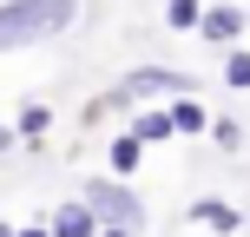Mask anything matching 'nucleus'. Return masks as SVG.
<instances>
[{
	"label": "nucleus",
	"mask_w": 250,
	"mask_h": 237,
	"mask_svg": "<svg viewBox=\"0 0 250 237\" xmlns=\"http://www.w3.org/2000/svg\"><path fill=\"white\" fill-rule=\"evenodd\" d=\"M0 237H20V231H13V224H0Z\"/></svg>",
	"instance_id": "13"
},
{
	"label": "nucleus",
	"mask_w": 250,
	"mask_h": 237,
	"mask_svg": "<svg viewBox=\"0 0 250 237\" xmlns=\"http://www.w3.org/2000/svg\"><path fill=\"white\" fill-rule=\"evenodd\" d=\"M73 13H79V0H7L0 7V53L33 46V40L73 26Z\"/></svg>",
	"instance_id": "1"
},
{
	"label": "nucleus",
	"mask_w": 250,
	"mask_h": 237,
	"mask_svg": "<svg viewBox=\"0 0 250 237\" xmlns=\"http://www.w3.org/2000/svg\"><path fill=\"white\" fill-rule=\"evenodd\" d=\"M7 145H13V138H7V132H0V151H7Z\"/></svg>",
	"instance_id": "16"
},
{
	"label": "nucleus",
	"mask_w": 250,
	"mask_h": 237,
	"mask_svg": "<svg viewBox=\"0 0 250 237\" xmlns=\"http://www.w3.org/2000/svg\"><path fill=\"white\" fill-rule=\"evenodd\" d=\"M125 86V99H158V92H178V86H191L185 73H165V66H138V73H125L119 79Z\"/></svg>",
	"instance_id": "3"
},
{
	"label": "nucleus",
	"mask_w": 250,
	"mask_h": 237,
	"mask_svg": "<svg viewBox=\"0 0 250 237\" xmlns=\"http://www.w3.org/2000/svg\"><path fill=\"white\" fill-rule=\"evenodd\" d=\"M191 217H204V224H217V231H237V211H230V204H211V198H204Z\"/></svg>",
	"instance_id": "8"
},
{
	"label": "nucleus",
	"mask_w": 250,
	"mask_h": 237,
	"mask_svg": "<svg viewBox=\"0 0 250 237\" xmlns=\"http://www.w3.org/2000/svg\"><path fill=\"white\" fill-rule=\"evenodd\" d=\"M20 237H53V231H20Z\"/></svg>",
	"instance_id": "15"
},
{
	"label": "nucleus",
	"mask_w": 250,
	"mask_h": 237,
	"mask_svg": "<svg viewBox=\"0 0 250 237\" xmlns=\"http://www.w3.org/2000/svg\"><path fill=\"white\" fill-rule=\"evenodd\" d=\"M99 237H132V231H99Z\"/></svg>",
	"instance_id": "14"
},
{
	"label": "nucleus",
	"mask_w": 250,
	"mask_h": 237,
	"mask_svg": "<svg viewBox=\"0 0 250 237\" xmlns=\"http://www.w3.org/2000/svg\"><path fill=\"white\" fill-rule=\"evenodd\" d=\"M165 20H171V26H204V7H198V0H171Z\"/></svg>",
	"instance_id": "9"
},
{
	"label": "nucleus",
	"mask_w": 250,
	"mask_h": 237,
	"mask_svg": "<svg viewBox=\"0 0 250 237\" xmlns=\"http://www.w3.org/2000/svg\"><path fill=\"white\" fill-rule=\"evenodd\" d=\"M86 204H92V217H112V231H138V224H145L138 198L119 191V185H86Z\"/></svg>",
	"instance_id": "2"
},
{
	"label": "nucleus",
	"mask_w": 250,
	"mask_h": 237,
	"mask_svg": "<svg viewBox=\"0 0 250 237\" xmlns=\"http://www.w3.org/2000/svg\"><path fill=\"white\" fill-rule=\"evenodd\" d=\"M46 231L53 237H92V204H60Z\"/></svg>",
	"instance_id": "4"
},
{
	"label": "nucleus",
	"mask_w": 250,
	"mask_h": 237,
	"mask_svg": "<svg viewBox=\"0 0 250 237\" xmlns=\"http://www.w3.org/2000/svg\"><path fill=\"white\" fill-rule=\"evenodd\" d=\"M171 132H178V125H171V112H145L132 138H138V145H158V138H171Z\"/></svg>",
	"instance_id": "6"
},
{
	"label": "nucleus",
	"mask_w": 250,
	"mask_h": 237,
	"mask_svg": "<svg viewBox=\"0 0 250 237\" xmlns=\"http://www.w3.org/2000/svg\"><path fill=\"white\" fill-rule=\"evenodd\" d=\"M171 125H178V132H204V125H211V119H204V106L178 99V106H171Z\"/></svg>",
	"instance_id": "7"
},
{
	"label": "nucleus",
	"mask_w": 250,
	"mask_h": 237,
	"mask_svg": "<svg viewBox=\"0 0 250 237\" xmlns=\"http://www.w3.org/2000/svg\"><path fill=\"white\" fill-rule=\"evenodd\" d=\"M112 165H119V172H132V165H138V138H132V132L112 138Z\"/></svg>",
	"instance_id": "10"
},
{
	"label": "nucleus",
	"mask_w": 250,
	"mask_h": 237,
	"mask_svg": "<svg viewBox=\"0 0 250 237\" xmlns=\"http://www.w3.org/2000/svg\"><path fill=\"white\" fill-rule=\"evenodd\" d=\"M224 86H250V53H230L224 60Z\"/></svg>",
	"instance_id": "11"
},
{
	"label": "nucleus",
	"mask_w": 250,
	"mask_h": 237,
	"mask_svg": "<svg viewBox=\"0 0 250 237\" xmlns=\"http://www.w3.org/2000/svg\"><path fill=\"white\" fill-rule=\"evenodd\" d=\"M198 33L224 46V40H237V33H244V13H237V7H211V13H204V26H198Z\"/></svg>",
	"instance_id": "5"
},
{
	"label": "nucleus",
	"mask_w": 250,
	"mask_h": 237,
	"mask_svg": "<svg viewBox=\"0 0 250 237\" xmlns=\"http://www.w3.org/2000/svg\"><path fill=\"white\" fill-rule=\"evenodd\" d=\"M20 132H46V106H26V112H20Z\"/></svg>",
	"instance_id": "12"
}]
</instances>
